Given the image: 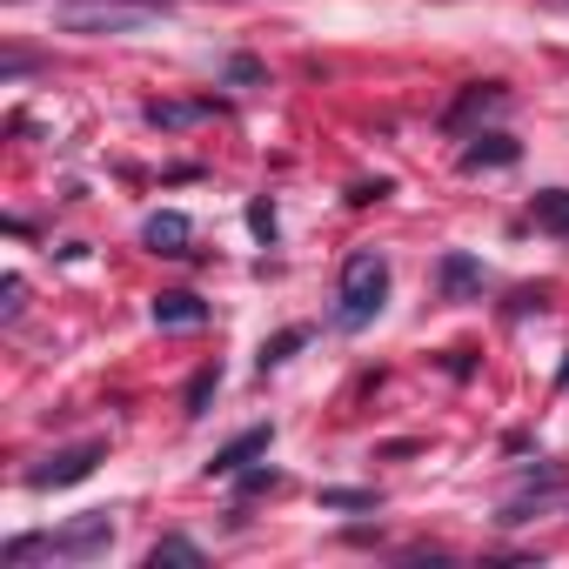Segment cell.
Returning <instances> with one entry per match:
<instances>
[{"label": "cell", "instance_id": "1", "mask_svg": "<svg viewBox=\"0 0 569 569\" xmlns=\"http://www.w3.org/2000/svg\"><path fill=\"white\" fill-rule=\"evenodd\" d=\"M108 542H114V522H108V516H81V522H68V529H48V536H14L8 549H0V562H8V569H21V562H34V556L88 562V556H101Z\"/></svg>", "mask_w": 569, "mask_h": 569}, {"label": "cell", "instance_id": "2", "mask_svg": "<svg viewBox=\"0 0 569 569\" xmlns=\"http://www.w3.org/2000/svg\"><path fill=\"white\" fill-rule=\"evenodd\" d=\"M161 8L148 0H54V28L61 34H81V41H101V34H141Z\"/></svg>", "mask_w": 569, "mask_h": 569}, {"label": "cell", "instance_id": "3", "mask_svg": "<svg viewBox=\"0 0 569 569\" xmlns=\"http://www.w3.org/2000/svg\"><path fill=\"white\" fill-rule=\"evenodd\" d=\"M342 309H336V322L342 329H369L376 316H382V302H389V261L376 254V248H356L349 261H342V296H336Z\"/></svg>", "mask_w": 569, "mask_h": 569}, {"label": "cell", "instance_id": "4", "mask_svg": "<svg viewBox=\"0 0 569 569\" xmlns=\"http://www.w3.org/2000/svg\"><path fill=\"white\" fill-rule=\"evenodd\" d=\"M101 456H108L101 442H74V449H61V456L34 462V469H28V489H68V482H88Z\"/></svg>", "mask_w": 569, "mask_h": 569}, {"label": "cell", "instance_id": "5", "mask_svg": "<svg viewBox=\"0 0 569 569\" xmlns=\"http://www.w3.org/2000/svg\"><path fill=\"white\" fill-rule=\"evenodd\" d=\"M141 241H148L154 254H188V248H194V221H188L181 208H161V214H148Z\"/></svg>", "mask_w": 569, "mask_h": 569}, {"label": "cell", "instance_id": "6", "mask_svg": "<svg viewBox=\"0 0 569 569\" xmlns=\"http://www.w3.org/2000/svg\"><path fill=\"white\" fill-rule=\"evenodd\" d=\"M154 322L161 329H201L208 322V302L188 296V289H168V296H154Z\"/></svg>", "mask_w": 569, "mask_h": 569}, {"label": "cell", "instance_id": "7", "mask_svg": "<svg viewBox=\"0 0 569 569\" xmlns=\"http://www.w3.org/2000/svg\"><path fill=\"white\" fill-rule=\"evenodd\" d=\"M268 442H274V429H248V436H234V442H228V449L208 462V476H241V469H248V462H254Z\"/></svg>", "mask_w": 569, "mask_h": 569}, {"label": "cell", "instance_id": "8", "mask_svg": "<svg viewBox=\"0 0 569 569\" xmlns=\"http://www.w3.org/2000/svg\"><path fill=\"white\" fill-rule=\"evenodd\" d=\"M522 148L509 141V134H476L469 148H462V168H509Z\"/></svg>", "mask_w": 569, "mask_h": 569}, {"label": "cell", "instance_id": "9", "mask_svg": "<svg viewBox=\"0 0 569 569\" xmlns=\"http://www.w3.org/2000/svg\"><path fill=\"white\" fill-rule=\"evenodd\" d=\"M529 214H536V228H549V234H569V188H542V194L529 201Z\"/></svg>", "mask_w": 569, "mask_h": 569}, {"label": "cell", "instance_id": "10", "mask_svg": "<svg viewBox=\"0 0 569 569\" xmlns=\"http://www.w3.org/2000/svg\"><path fill=\"white\" fill-rule=\"evenodd\" d=\"M442 289H449V296H469V289H482V268H476L469 254H442Z\"/></svg>", "mask_w": 569, "mask_h": 569}, {"label": "cell", "instance_id": "11", "mask_svg": "<svg viewBox=\"0 0 569 569\" xmlns=\"http://www.w3.org/2000/svg\"><path fill=\"white\" fill-rule=\"evenodd\" d=\"M161 562H201V542H188V536H161L154 549H148V569H161Z\"/></svg>", "mask_w": 569, "mask_h": 569}, {"label": "cell", "instance_id": "12", "mask_svg": "<svg viewBox=\"0 0 569 569\" xmlns=\"http://www.w3.org/2000/svg\"><path fill=\"white\" fill-rule=\"evenodd\" d=\"M476 108H502V88H496V81H482V88H469V94H462V101L449 108V128H462V121H469Z\"/></svg>", "mask_w": 569, "mask_h": 569}, {"label": "cell", "instance_id": "13", "mask_svg": "<svg viewBox=\"0 0 569 569\" xmlns=\"http://www.w3.org/2000/svg\"><path fill=\"white\" fill-rule=\"evenodd\" d=\"M214 389H221V369L208 362L194 382H188V416H208V402H214Z\"/></svg>", "mask_w": 569, "mask_h": 569}, {"label": "cell", "instance_id": "14", "mask_svg": "<svg viewBox=\"0 0 569 569\" xmlns=\"http://www.w3.org/2000/svg\"><path fill=\"white\" fill-rule=\"evenodd\" d=\"M302 342H309V329H281V336H274V342L261 349V369H274V362H289V356H296Z\"/></svg>", "mask_w": 569, "mask_h": 569}, {"label": "cell", "instance_id": "15", "mask_svg": "<svg viewBox=\"0 0 569 569\" xmlns=\"http://www.w3.org/2000/svg\"><path fill=\"white\" fill-rule=\"evenodd\" d=\"M376 496H356V489H329V509H369Z\"/></svg>", "mask_w": 569, "mask_h": 569}, {"label": "cell", "instance_id": "16", "mask_svg": "<svg viewBox=\"0 0 569 569\" xmlns=\"http://www.w3.org/2000/svg\"><path fill=\"white\" fill-rule=\"evenodd\" d=\"M0 296H8L0 309H8V316H21V296H28V281H21V274H8V289H0Z\"/></svg>", "mask_w": 569, "mask_h": 569}, {"label": "cell", "instance_id": "17", "mask_svg": "<svg viewBox=\"0 0 569 569\" xmlns=\"http://www.w3.org/2000/svg\"><path fill=\"white\" fill-rule=\"evenodd\" d=\"M248 221H254V234H268V241H274V214H268V201H254V208H248Z\"/></svg>", "mask_w": 569, "mask_h": 569}, {"label": "cell", "instance_id": "18", "mask_svg": "<svg viewBox=\"0 0 569 569\" xmlns=\"http://www.w3.org/2000/svg\"><path fill=\"white\" fill-rule=\"evenodd\" d=\"M148 8H168V0H148Z\"/></svg>", "mask_w": 569, "mask_h": 569}]
</instances>
